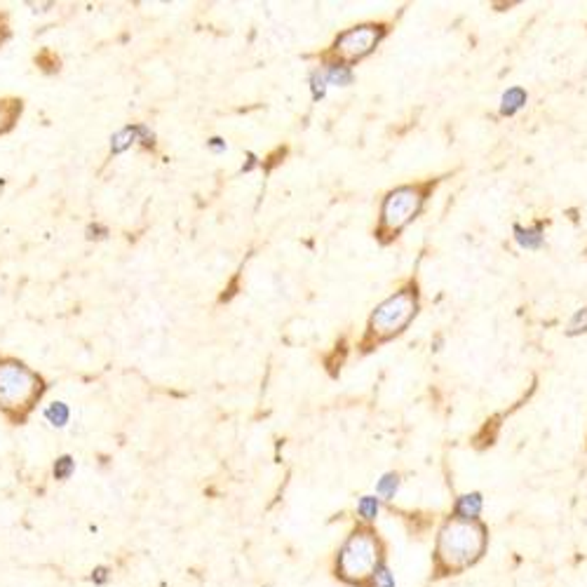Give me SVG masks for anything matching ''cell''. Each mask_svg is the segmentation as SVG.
<instances>
[{
    "label": "cell",
    "mask_w": 587,
    "mask_h": 587,
    "mask_svg": "<svg viewBox=\"0 0 587 587\" xmlns=\"http://www.w3.org/2000/svg\"><path fill=\"white\" fill-rule=\"evenodd\" d=\"M41 374L14 357H0V411L14 426H21L45 395Z\"/></svg>",
    "instance_id": "1"
},
{
    "label": "cell",
    "mask_w": 587,
    "mask_h": 587,
    "mask_svg": "<svg viewBox=\"0 0 587 587\" xmlns=\"http://www.w3.org/2000/svg\"><path fill=\"white\" fill-rule=\"evenodd\" d=\"M484 536L482 529L475 527L470 522H456L449 524L442 531V538H439V554L446 564L451 566H463V564L473 561L477 554L482 552Z\"/></svg>",
    "instance_id": "2"
},
{
    "label": "cell",
    "mask_w": 587,
    "mask_h": 587,
    "mask_svg": "<svg viewBox=\"0 0 587 587\" xmlns=\"http://www.w3.org/2000/svg\"><path fill=\"white\" fill-rule=\"evenodd\" d=\"M414 313H416V298L409 291H399L376 308L372 318V331L381 338L397 334V331L402 327H406L409 320L414 318Z\"/></svg>",
    "instance_id": "3"
},
{
    "label": "cell",
    "mask_w": 587,
    "mask_h": 587,
    "mask_svg": "<svg viewBox=\"0 0 587 587\" xmlns=\"http://www.w3.org/2000/svg\"><path fill=\"white\" fill-rule=\"evenodd\" d=\"M421 193L414 188H397L392 190L383 203L381 210V223L388 230L404 228L421 210Z\"/></svg>",
    "instance_id": "4"
},
{
    "label": "cell",
    "mask_w": 587,
    "mask_h": 587,
    "mask_svg": "<svg viewBox=\"0 0 587 587\" xmlns=\"http://www.w3.org/2000/svg\"><path fill=\"white\" fill-rule=\"evenodd\" d=\"M376 543L369 534H355L341 552V569L348 578H365L376 566Z\"/></svg>",
    "instance_id": "5"
},
{
    "label": "cell",
    "mask_w": 587,
    "mask_h": 587,
    "mask_svg": "<svg viewBox=\"0 0 587 587\" xmlns=\"http://www.w3.org/2000/svg\"><path fill=\"white\" fill-rule=\"evenodd\" d=\"M381 33L383 31L378 26H360V28H352L343 33L341 38L336 41V52L343 54L345 59H362L367 57L369 52L376 48V43L381 41Z\"/></svg>",
    "instance_id": "6"
},
{
    "label": "cell",
    "mask_w": 587,
    "mask_h": 587,
    "mask_svg": "<svg viewBox=\"0 0 587 587\" xmlns=\"http://www.w3.org/2000/svg\"><path fill=\"white\" fill-rule=\"evenodd\" d=\"M21 111H24V102H21V99L17 97L0 99V136L7 134L17 125V120L21 118Z\"/></svg>",
    "instance_id": "7"
},
{
    "label": "cell",
    "mask_w": 587,
    "mask_h": 587,
    "mask_svg": "<svg viewBox=\"0 0 587 587\" xmlns=\"http://www.w3.org/2000/svg\"><path fill=\"white\" fill-rule=\"evenodd\" d=\"M482 507H484L482 493H465V496H461L456 500L453 515L458 517L461 522H470V519H475V517H480Z\"/></svg>",
    "instance_id": "8"
},
{
    "label": "cell",
    "mask_w": 587,
    "mask_h": 587,
    "mask_svg": "<svg viewBox=\"0 0 587 587\" xmlns=\"http://www.w3.org/2000/svg\"><path fill=\"white\" fill-rule=\"evenodd\" d=\"M515 240L517 244L522 247V249H540L545 242V235H543V230H540L538 226L534 228H522V226H515Z\"/></svg>",
    "instance_id": "9"
},
{
    "label": "cell",
    "mask_w": 587,
    "mask_h": 587,
    "mask_svg": "<svg viewBox=\"0 0 587 587\" xmlns=\"http://www.w3.org/2000/svg\"><path fill=\"white\" fill-rule=\"evenodd\" d=\"M529 95L522 87H510L500 97V113L503 115H515L517 111H522L524 104H527Z\"/></svg>",
    "instance_id": "10"
},
{
    "label": "cell",
    "mask_w": 587,
    "mask_h": 587,
    "mask_svg": "<svg viewBox=\"0 0 587 587\" xmlns=\"http://www.w3.org/2000/svg\"><path fill=\"white\" fill-rule=\"evenodd\" d=\"M324 75H327L329 85H336V87H348L352 85V68L345 64H331L324 68Z\"/></svg>",
    "instance_id": "11"
},
{
    "label": "cell",
    "mask_w": 587,
    "mask_h": 587,
    "mask_svg": "<svg viewBox=\"0 0 587 587\" xmlns=\"http://www.w3.org/2000/svg\"><path fill=\"white\" fill-rule=\"evenodd\" d=\"M136 141V125H127L111 139V153H122Z\"/></svg>",
    "instance_id": "12"
},
{
    "label": "cell",
    "mask_w": 587,
    "mask_h": 587,
    "mask_svg": "<svg viewBox=\"0 0 587 587\" xmlns=\"http://www.w3.org/2000/svg\"><path fill=\"white\" fill-rule=\"evenodd\" d=\"M397 489H399V477L395 473H385L376 484V496L390 500V498H395Z\"/></svg>",
    "instance_id": "13"
},
{
    "label": "cell",
    "mask_w": 587,
    "mask_h": 587,
    "mask_svg": "<svg viewBox=\"0 0 587 587\" xmlns=\"http://www.w3.org/2000/svg\"><path fill=\"white\" fill-rule=\"evenodd\" d=\"M68 416H71V411H68V406L64 402H54V404L45 409V419H48L54 428H64L68 423Z\"/></svg>",
    "instance_id": "14"
},
{
    "label": "cell",
    "mask_w": 587,
    "mask_h": 587,
    "mask_svg": "<svg viewBox=\"0 0 587 587\" xmlns=\"http://www.w3.org/2000/svg\"><path fill=\"white\" fill-rule=\"evenodd\" d=\"M75 473V461H73V456H59L57 461H54V468H52V475H54V480H59V482H66V480H71V475Z\"/></svg>",
    "instance_id": "15"
},
{
    "label": "cell",
    "mask_w": 587,
    "mask_h": 587,
    "mask_svg": "<svg viewBox=\"0 0 587 587\" xmlns=\"http://www.w3.org/2000/svg\"><path fill=\"white\" fill-rule=\"evenodd\" d=\"M378 510H381V498H376V496H362L357 500V515L362 517V519H367V522H372L378 517Z\"/></svg>",
    "instance_id": "16"
},
{
    "label": "cell",
    "mask_w": 587,
    "mask_h": 587,
    "mask_svg": "<svg viewBox=\"0 0 587 587\" xmlns=\"http://www.w3.org/2000/svg\"><path fill=\"white\" fill-rule=\"evenodd\" d=\"M372 587H395V576L383 561H378L372 571Z\"/></svg>",
    "instance_id": "17"
},
{
    "label": "cell",
    "mask_w": 587,
    "mask_h": 587,
    "mask_svg": "<svg viewBox=\"0 0 587 587\" xmlns=\"http://www.w3.org/2000/svg\"><path fill=\"white\" fill-rule=\"evenodd\" d=\"M327 87H329V82H327V75H324V68H318V71H313V73H311V92H313V99H315V102H320V99H324V95H327Z\"/></svg>",
    "instance_id": "18"
},
{
    "label": "cell",
    "mask_w": 587,
    "mask_h": 587,
    "mask_svg": "<svg viewBox=\"0 0 587 587\" xmlns=\"http://www.w3.org/2000/svg\"><path fill=\"white\" fill-rule=\"evenodd\" d=\"M581 331H587V308H583V311H578V313L573 315V318H571L566 334H569V336H576V334H581Z\"/></svg>",
    "instance_id": "19"
},
{
    "label": "cell",
    "mask_w": 587,
    "mask_h": 587,
    "mask_svg": "<svg viewBox=\"0 0 587 587\" xmlns=\"http://www.w3.org/2000/svg\"><path fill=\"white\" fill-rule=\"evenodd\" d=\"M136 141L141 144L144 149H156V134L146 125H136Z\"/></svg>",
    "instance_id": "20"
},
{
    "label": "cell",
    "mask_w": 587,
    "mask_h": 587,
    "mask_svg": "<svg viewBox=\"0 0 587 587\" xmlns=\"http://www.w3.org/2000/svg\"><path fill=\"white\" fill-rule=\"evenodd\" d=\"M92 583H95L97 587H106L108 583H111V569L108 566H97L95 571H92Z\"/></svg>",
    "instance_id": "21"
},
{
    "label": "cell",
    "mask_w": 587,
    "mask_h": 587,
    "mask_svg": "<svg viewBox=\"0 0 587 587\" xmlns=\"http://www.w3.org/2000/svg\"><path fill=\"white\" fill-rule=\"evenodd\" d=\"M85 235H87V240H104L108 235V228L102 226V223H90L87 230H85Z\"/></svg>",
    "instance_id": "22"
},
{
    "label": "cell",
    "mask_w": 587,
    "mask_h": 587,
    "mask_svg": "<svg viewBox=\"0 0 587 587\" xmlns=\"http://www.w3.org/2000/svg\"><path fill=\"white\" fill-rule=\"evenodd\" d=\"M10 38V24H7V14L0 12V45Z\"/></svg>",
    "instance_id": "23"
},
{
    "label": "cell",
    "mask_w": 587,
    "mask_h": 587,
    "mask_svg": "<svg viewBox=\"0 0 587 587\" xmlns=\"http://www.w3.org/2000/svg\"><path fill=\"white\" fill-rule=\"evenodd\" d=\"M210 149H212L214 153H223V151L228 149V146H226V141H223V139L214 136V139H210Z\"/></svg>",
    "instance_id": "24"
},
{
    "label": "cell",
    "mask_w": 587,
    "mask_h": 587,
    "mask_svg": "<svg viewBox=\"0 0 587 587\" xmlns=\"http://www.w3.org/2000/svg\"><path fill=\"white\" fill-rule=\"evenodd\" d=\"M254 165H257V156H249V162L242 167V172H249V169H254Z\"/></svg>",
    "instance_id": "25"
}]
</instances>
